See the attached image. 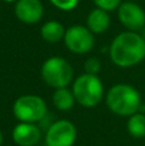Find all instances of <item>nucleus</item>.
<instances>
[{
	"mask_svg": "<svg viewBox=\"0 0 145 146\" xmlns=\"http://www.w3.org/2000/svg\"><path fill=\"white\" fill-rule=\"evenodd\" d=\"M110 60L121 68H131L145 59V40L141 33L126 31L114 37L109 46Z\"/></svg>",
	"mask_w": 145,
	"mask_h": 146,
	"instance_id": "1",
	"label": "nucleus"
},
{
	"mask_svg": "<svg viewBox=\"0 0 145 146\" xmlns=\"http://www.w3.org/2000/svg\"><path fill=\"white\" fill-rule=\"evenodd\" d=\"M105 103L110 111L121 117L132 115L140 111V108L143 106L140 92L127 83H118L110 87Z\"/></svg>",
	"mask_w": 145,
	"mask_h": 146,
	"instance_id": "2",
	"label": "nucleus"
},
{
	"mask_svg": "<svg viewBox=\"0 0 145 146\" xmlns=\"http://www.w3.org/2000/svg\"><path fill=\"white\" fill-rule=\"evenodd\" d=\"M72 92L80 105L85 108H94L102 101L104 87L98 76L84 73L73 81Z\"/></svg>",
	"mask_w": 145,
	"mask_h": 146,
	"instance_id": "3",
	"label": "nucleus"
},
{
	"mask_svg": "<svg viewBox=\"0 0 145 146\" xmlns=\"http://www.w3.org/2000/svg\"><path fill=\"white\" fill-rule=\"evenodd\" d=\"M40 73L44 82L54 88L68 87L73 81V68L62 56L48 58L41 66Z\"/></svg>",
	"mask_w": 145,
	"mask_h": 146,
	"instance_id": "4",
	"label": "nucleus"
},
{
	"mask_svg": "<svg viewBox=\"0 0 145 146\" xmlns=\"http://www.w3.org/2000/svg\"><path fill=\"white\" fill-rule=\"evenodd\" d=\"M48 106L37 95H22L13 104V114L19 122L36 123L46 115Z\"/></svg>",
	"mask_w": 145,
	"mask_h": 146,
	"instance_id": "5",
	"label": "nucleus"
},
{
	"mask_svg": "<svg viewBox=\"0 0 145 146\" xmlns=\"http://www.w3.org/2000/svg\"><path fill=\"white\" fill-rule=\"evenodd\" d=\"M77 139V129L72 122L59 119L48 128L45 135L46 146H73Z\"/></svg>",
	"mask_w": 145,
	"mask_h": 146,
	"instance_id": "6",
	"label": "nucleus"
},
{
	"mask_svg": "<svg viewBox=\"0 0 145 146\" xmlns=\"http://www.w3.org/2000/svg\"><path fill=\"white\" fill-rule=\"evenodd\" d=\"M63 40L67 49L74 54L89 53L95 42L94 33L87 27L80 25L72 26L68 30H66V35H64Z\"/></svg>",
	"mask_w": 145,
	"mask_h": 146,
	"instance_id": "7",
	"label": "nucleus"
},
{
	"mask_svg": "<svg viewBox=\"0 0 145 146\" xmlns=\"http://www.w3.org/2000/svg\"><path fill=\"white\" fill-rule=\"evenodd\" d=\"M118 19L128 31L138 32L145 27V12L134 1H123L118 7Z\"/></svg>",
	"mask_w": 145,
	"mask_h": 146,
	"instance_id": "8",
	"label": "nucleus"
},
{
	"mask_svg": "<svg viewBox=\"0 0 145 146\" xmlns=\"http://www.w3.org/2000/svg\"><path fill=\"white\" fill-rule=\"evenodd\" d=\"M14 13L21 22L26 25H35L43 18L44 5L40 0H17Z\"/></svg>",
	"mask_w": 145,
	"mask_h": 146,
	"instance_id": "9",
	"label": "nucleus"
},
{
	"mask_svg": "<svg viewBox=\"0 0 145 146\" xmlns=\"http://www.w3.org/2000/svg\"><path fill=\"white\" fill-rule=\"evenodd\" d=\"M12 137L18 146H35L41 139V131L35 123L19 122L13 129Z\"/></svg>",
	"mask_w": 145,
	"mask_h": 146,
	"instance_id": "10",
	"label": "nucleus"
},
{
	"mask_svg": "<svg viewBox=\"0 0 145 146\" xmlns=\"http://www.w3.org/2000/svg\"><path fill=\"white\" fill-rule=\"evenodd\" d=\"M86 26L94 35H102V33L107 32L110 26L109 13L100 8H95L87 15Z\"/></svg>",
	"mask_w": 145,
	"mask_h": 146,
	"instance_id": "11",
	"label": "nucleus"
},
{
	"mask_svg": "<svg viewBox=\"0 0 145 146\" xmlns=\"http://www.w3.org/2000/svg\"><path fill=\"white\" fill-rule=\"evenodd\" d=\"M40 33H41V37L46 42L55 44V42H59L62 38H64L66 30H64L63 25L59 23L58 21H48L46 23L43 25Z\"/></svg>",
	"mask_w": 145,
	"mask_h": 146,
	"instance_id": "12",
	"label": "nucleus"
},
{
	"mask_svg": "<svg viewBox=\"0 0 145 146\" xmlns=\"http://www.w3.org/2000/svg\"><path fill=\"white\" fill-rule=\"evenodd\" d=\"M76 99L74 95L68 87H62V88H55L53 94V104L58 110L61 111H67L69 109L73 108Z\"/></svg>",
	"mask_w": 145,
	"mask_h": 146,
	"instance_id": "13",
	"label": "nucleus"
},
{
	"mask_svg": "<svg viewBox=\"0 0 145 146\" xmlns=\"http://www.w3.org/2000/svg\"><path fill=\"white\" fill-rule=\"evenodd\" d=\"M127 131L135 139H144L145 137V113L138 111L128 117Z\"/></svg>",
	"mask_w": 145,
	"mask_h": 146,
	"instance_id": "14",
	"label": "nucleus"
},
{
	"mask_svg": "<svg viewBox=\"0 0 145 146\" xmlns=\"http://www.w3.org/2000/svg\"><path fill=\"white\" fill-rule=\"evenodd\" d=\"M84 69H85V73H87V74L98 76V73L102 69V63H100V60L98 58L92 56V58L86 59V62L84 64Z\"/></svg>",
	"mask_w": 145,
	"mask_h": 146,
	"instance_id": "15",
	"label": "nucleus"
},
{
	"mask_svg": "<svg viewBox=\"0 0 145 146\" xmlns=\"http://www.w3.org/2000/svg\"><path fill=\"white\" fill-rule=\"evenodd\" d=\"M92 1L96 5V8H100L107 12H112L122 4V0H92Z\"/></svg>",
	"mask_w": 145,
	"mask_h": 146,
	"instance_id": "16",
	"label": "nucleus"
},
{
	"mask_svg": "<svg viewBox=\"0 0 145 146\" xmlns=\"http://www.w3.org/2000/svg\"><path fill=\"white\" fill-rule=\"evenodd\" d=\"M50 1L55 8L61 10H66V12L74 9L78 4V0H50Z\"/></svg>",
	"mask_w": 145,
	"mask_h": 146,
	"instance_id": "17",
	"label": "nucleus"
},
{
	"mask_svg": "<svg viewBox=\"0 0 145 146\" xmlns=\"http://www.w3.org/2000/svg\"><path fill=\"white\" fill-rule=\"evenodd\" d=\"M1 144H3V132L0 131V146H1Z\"/></svg>",
	"mask_w": 145,
	"mask_h": 146,
	"instance_id": "18",
	"label": "nucleus"
},
{
	"mask_svg": "<svg viewBox=\"0 0 145 146\" xmlns=\"http://www.w3.org/2000/svg\"><path fill=\"white\" fill-rule=\"evenodd\" d=\"M141 31H143V33H141V36H143V37H144V40H145V27H144Z\"/></svg>",
	"mask_w": 145,
	"mask_h": 146,
	"instance_id": "19",
	"label": "nucleus"
},
{
	"mask_svg": "<svg viewBox=\"0 0 145 146\" xmlns=\"http://www.w3.org/2000/svg\"><path fill=\"white\" fill-rule=\"evenodd\" d=\"M3 1H7V3H12V1H17V0H3Z\"/></svg>",
	"mask_w": 145,
	"mask_h": 146,
	"instance_id": "20",
	"label": "nucleus"
}]
</instances>
